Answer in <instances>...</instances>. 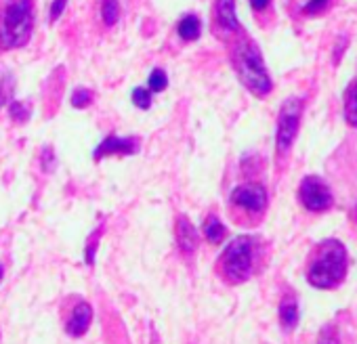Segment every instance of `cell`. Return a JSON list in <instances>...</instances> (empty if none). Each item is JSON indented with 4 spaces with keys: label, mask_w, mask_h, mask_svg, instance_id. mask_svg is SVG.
Segmentation results:
<instances>
[{
    "label": "cell",
    "mask_w": 357,
    "mask_h": 344,
    "mask_svg": "<svg viewBox=\"0 0 357 344\" xmlns=\"http://www.w3.org/2000/svg\"><path fill=\"white\" fill-rule=\"evenodd\" d=\"M269 5H271V0H250V7H252V11H255V13H263V11H267V9H269Z\"/></svg>",
    "instance_id": "27"
},
{
    "label": "cell",
    "mask_w": 357,
    "mask_h": 344,
    "mask_svg": "<svg viewBox=\"0 0 357 344\" xmlns=\"http://www.w3.org/2000/svg\"><path fill=\"white\" fill-rule=\"evenodd\" d=\"M30 103L28 101H9V114L15 122H26L30 118Z\"/></svg>",
    "instance_id": "19"
},
{
    "label": "cell",
    "mask_w": 357,
    "mask_h": 344,
    "mask_svg": "<svg viewBox=\"0 0 357 344\" xmlns=\"http://www.w3.org/2000/svg\"><path fill=\"white\" fill-rule=\"evenodd\" d=\"M13 91H15V80H13V74L5 68H0V109L3 105H7L13 97Z\"/></svg>",
    "instance_id": "16"
},
{
    "label": "cell",
    "mask_w": 357,
    "mask_h": 344,
    "mask_svg": "<svg viewBox=\"0 0 357 344\" xmlns=\"http://www.w3.org/2000/svg\"><path fill=\"white\" fill-rule=\"evenodd\" d=\"M317 344H340L336 327H334V325H326V327L321 329L319 338H317Z\"/></svg>",
    "instance_id": "22"
},
{
    "label": "cell",
    "mask_w": 357,
    "mask_h": 344,
    "mask_svg": "<svg viewBox=\"0 0 357 344\" xmlns=\"http://www.w3.org/2000/svg\"><path fill=\"white\" fill-rule=\"evenodd\" d=\"M3 275H5V267L0 265V279H3Z\"/></svg>",
    "instance_id": "29"
},
{
    "label": "cell",
    "mask_w": 357,
    "mask_h": 344,
    "mask_svg": "<svg viewBox=\"0 0 357 344\" xmlns=\"http://www.w3.org/2000/svg\"><path fill=\"white\" fill-rule=\"evenodd\" d=\"M101 19L107 28H112L120 19V3L118 0H101Z\"/></svg>",
    "instance_id": "17"
},
{
    "label": "cell",
    "mask_w": 357,
    "mask_h": 344,
    "mask_svg": "<svg viewBox=\"0 0 357 344\" xmlns=\"http://www.w3.org/2000/svg\"><path fill=\"white\" fill-rule=\"evenodd\" d=\"M66 3H68V0H53L51 11H49V19H51V24H53V22H57V19L61 17V13H63V9H66Z\"/></svg>",
    "instance_id": "24"
},
{
    "label": "cell",
    "mask_w": 357,
    "mask_h": 344,
    "mask_svg": "<svg viewBox=\"0 0 357 344\" xmlns=\"http://www.w3.org/2000/svg\"><path fill=\"white\" fill-rule=\"evenodd\" d=\"M137 149H139L137 136H118V134H109V136H105V139L97 145V149H95V153H93V159H95V162H101L103 157H109V155H132V153H137Z\"/></svg>",
    "instance_id": "9"
},
{
    "label": "cell",
    "mask_w": 357,
    "mask_h": 344,
    "mask_svg": "<svg viewBox=\"0 0 357 344\" xmlns=\"http://www.w3.org/2000/svg\"><path fill=\"white\" fill-rule=\"evenodd\" d=\"M349 45V36H340L338 38V45H336V49H334V63H338L340 61V55H342V51H344V47Z\"/></svg>",
    "instance_id": "26"
},
{
    "label": "cell",
    "mask_w": 357,
    "mask_h": 344,
    "mask_svg": "<svg viewBox=\"0 0 357 344\" xmlns=\"http://www.w3.org/2000/svg\"><path fill=\"white\" fill-rule=\"evenodd\" d=\"M255 250L257 242L250 235H240L223 250L219 258V271L225 281L229 283H244L250 279L255 269Z\"/></svg>",
    "instance_id": "4"
},
{
    "label": "cell",
    "mask_w": 357,
    "mask_h": 344,
    "mask_svg": "<svg viewBox=\"0 0 357 344\" xmlns=\"http://www.w3.org/2000/svg\"><path fill=\"white\" fill-rule=\"evenodd\" d=\"M225 235H227V229H225V225L215 217V214H211L206 221H204V237L211 242V244H221L223 240H225Z\"/></svg>",
    "instance_id": "15"
},
{
    "label": "cell",
    "mask_w": 357,
    "mask_h": 344,
    "mask_svg": "<svg viewBox=\"0 0 357 344\" xmlns=\"http://www.w3.org/2000/svg\"><path fill=\"white\" fill-rule=\"evenodd\" d=\"M70 101H72V107H76V109L89 107L93 103V93L89 88H76L72 93V99Z\"/></svg>",
    "instance_id": "21"
},
{
    "label": "cell",
    "mask_w": 357,
    "mask_h": 344,
    "mask_svg": "<svg viewBox=\"0 0 357 344\" xmlns=\"http://www.w3.org/2000/svg\"><path fill=\"white\" fill-rule=\"evenodd\" d=\"M176 34L181 36L183 40H188V42L198 40L200 34H202V22H200V17L194 15V13L183 15L181 19H178V24H176Z\"/></svg>",
    "instance_id": "12"
},
{
    "label": "cell",
    "mask_w": 357,
    "mask_h": 344,
    "mask_svg": "<svg viewBox=\"0 0 357 344\" xmlns=\"http://www.w3.org/2000/svg\"><path fill=\"white\" fill-rule=\"evenodd\" d=\"M99 231H95L93 235H91V242H89V246H86V252H84V256H86V263L89 265H93L95 263V250H97V242H99Z\"/></svg>",
    "instance_id": "25"
},
{
    "label": "cell",
    "mask_w": 357,
    "mask_h": 344,
    "mask_svg": "<svg viewBox=\"0 0 357 344\" xmlns=\"http://www.w3.org/2000/svg\"><path fill=\"white\" fill-rule=\"evenodd\" d=\"M213 28L217 34L229 36L242 32L238 13H236V0H215L213 9Z\"/></svg>",
    "instance_id": "8"
},
{
    "label": "cell",
    "mask_w": 357,
    "mask_h": 344,
    "mask_svg": "<svg viewBox=\"0 0 357 344\" xmlns=\"http://www.w3.org/2000/svg\"><path fill=\"white\" fill-rule=\"evenodd\" d=\"M130 97H132L135 107H139V109H149V107H151V91H149V88L137 86V88L132 91Z\"/></svg>",
    "instance_id": "20"
},
{
    "label": "cell",
    "mask_w": 357,
    "mask_h": 344,
    "mask_svg": "<svg viewBox=\"0 0 357 344\" xmlns=\"http://www.w3.org/2000/svg\"><path fill=\"white\" fill-rule=\"evenodd\" d=\"M34 24V0H0V53L26 47Z\"/></svg>",
    "instance_id": "2"
},
{
    "label": "cell",
    "mask_w": 357,
    "mask_h": 344,
    "mask_svg": "<svg viewBox=\"0 0 357 344\" xmlns=\"http://www.w3.org/2000/svg\"><path fill=\"white\" fill-rule=\"evenodd\" d=\"M231 63L240 82L259 99L273 91V80L265 68L259 47L248 36H238L231 45Z\"/></svg>",
    "instance_id": "1"
},
{
    "label": "cell",
    "mask_w": 357,
    "mask_h": 344,
    "mask_svg": "<svg viewBox=\"0 0 357 344\" xmlns=\"http://www.w3.org/2000/svg\"><path fill=\"white\" fill-rule=\"evenodd\" d=\"M51 149H45V155H43V166H45V170H51L53 166H51Z\"/></svg>",
    "instance_id": "28"
},
{
    "label": "cell",
    "mask_w": 357,
    "mask_h": 344,
    "mask_svg": "<svg viewBox=\"0 0 357 344\" xmlns=\"http://www.w3.org/2000/svg\"><path fill=\"white\" fill-rule=\"evenodd\" d=\"M298 200L309 212H326L334 204L330 187L326 185L321 177H315V175H309L301 181Z\"/></svg>",
    "instance_id": "7"
},
{
    "label": "cell",
    "mask_w": 357,
    "mask_h": 344,
    "mask_svg": "<svg viewBox=\"0 0 357 344\" xmlns=\"http://www.w3.org/2000/svg\"><path fill=\"white\" fill-rule=\"evenodd\" d=\"M280 321L284 329H292L298 323V302L294 296H286L280 302Z\"/></svg>",
    "instance_id": "13"
},
{
    "label": "cell",
    "mask_w": 357,
    "mask_h": 344,
    "mask_svg": "<svg viewBox=\"0 0 357 344\" xmlns=\"http://www.w3.org/2000/svg\"><path fill=\"white\" fill-rule=\"evenodd\" d=\"M176 244L181 248V252L185 256H192L198 248V233H196V227L190 223L188 217H178L176 219Z\"/></svg>",
    "instance_id": "10"
},
{
    "label": "cell",
    "mask_w": 357,
    "mask_h": 344,
    "mask_svg": "<svg viewBox=\"0 0 357 344\" xmlns=\"http://www.w3.org/2000/svg\"><path fill=\"white\" fill-rule=\"evenodd\" d=\"M344 120L349 126L357 128V78L344 91Z\"/></svg>",
    "instance_id": "14"
},
{
    "label": "cell",
    "mask_w": 357,
    "mask_h": 344,
    "mask_svg": "<svg viewBox=\"0 0 357 344\" xmlns=\"http://www.w3.org/2000/svg\"><path fill=\"white\" fill-rule=\"evenodd\" d=\"M328 5H330V0H307L305 7H303V13H305V15H317V13H321Z\"/></svg>",
    "instance_id": "23"
},
{
    "label": "cell",
    "mask_w": 357,
    "mask_h": 344,
    "mask_svg": "<svg viewBox=\"0 0 357 344\" xmlns=\"http://www.w3.org/2000/svg\"><path fill=\"white\" fill-rule=\"evenodd\" d=\"M269 196L261 183L238 185L229 196V206L244 217H261L267 208Z\"/></svg>",
    "instance_id": "6"
},
{
    "label": "cell",
    "mask_w": 357,
    "mask_h": 344,
    "mask_svg": "<svg viewBox=\"0 0 357 344\" xmlns=\"http://www.w3.org/2000/svg\"><path fill=\"white\" fill-rule=\"evenodd\" d=\"M347 248L338 240H324L309 263L307 281L319 290H332L347 277Z\"/></svg>",
    "instance_id": "3"
},
{
    "label": "cell",
    "mask_w": 357,
    "mask_h": 344,
    "mask_svg": "<svg viewBox=\"0 0 357 344\" xmlns=\"http://www.w3.org/2000/svg\"><path fill=\"white\" fill-rule=\"evenodd\" d=\"M91 321H93V308H91V304L80 302V304H76V308L72 311V317H70L66 329H68L70 336L78 338V336H82V334L89 329Z\"/></svg>",
    "instance_id": "11"
},
{
    "label": "cell",
    "mask_w": 357,
    "mask_h": 344,
    "mask_svg": "<svg viewBox=\"0 0 357 344\" xmlns=\"http://www.w3.org/2000/svg\"><path fill=\"white\" fill-rule=\"evenodd\" d=\"M166 86H168V76H166V72L160 70V68H155V70L149 74V78H147V88L151 91V95H155V93H162Z\"/></svg>",
    "instance_id": "18"
},
{
    "label": "cell",
    "mask_w": 357,
    "mask_h": 344,
    "mask_svg": "<svg viewBox=\"0 0 357 344\" xmlns=\"http://www.w3.org/2000/svg\"><path fill=\"white\" fill-rule=\"evenodd\" d=\"M303 116V99L290 97L282 103L278 114V130H275V151L278 155H286L296 139Z\"/></svg>",
    "instance_id": "5"
}]
</instances>
